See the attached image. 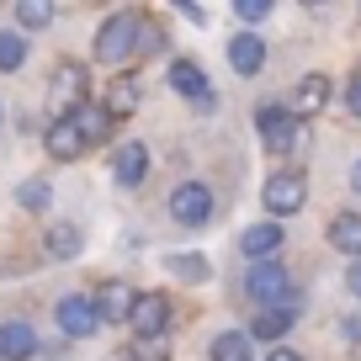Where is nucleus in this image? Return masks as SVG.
I'll use <instances>...</instances> for the list:
<instances>
[{
    "mask_svg": "<svg viewBox=\"0 0 361 361\" xmlns=\"http://www.w3.org/2000/svg\"><path fill=\"white\" fill-rule=\"evenodd\" d=\"M170 85H176L180 96L197 106V112H213V106H218L213 80H207V75H202V64H192V59H176V64H170Z\"/></svg>",
    "mask_w": 361,
    "mask_h": 361,
    "instance_id": "nucleus-6",
    "label": "nucleus"
},
{
    "mask_svg": "<svg viewBox=\"0 0 361 361\" xmlns=\"http://www.w3.org/2000/svg\"><path fill=\"white\" fill-rule=\"evenodd\" d=\"M133 48H138V16L133 11H117V16H106L102 22V32H96V64H128L133 59Z\"/></svg>",
    "mask_w": 361,
    "mask_h": 361,
    "instance_id": "nucleus-2",
    "label": "nucleus"
},
{
    "mask_svg": "<svg viewBox=\"0 0 361 361\" xmlns=\"http://www.w3.org/2000/svg\"><path fill=\"white\" fill-rule=\"evenodd\" d=\"M144 170H149V149H144V144H117V154H112L117 186H128V192H133L138 180H144Z\"/></svg>",
    "mask_w": 361,
    "mask_h": 361,
    "instance_id": "nucleus-16",
    "label": "nucleus"
},
{
    "mask_svg": "<svg viewBox=\"0 0 361 361\" xmlns=\"http://www.w3.org/2000/svg\"><path fill=\"white\" fill-rule=\"evenodd\" d=\"M266 213L271 218H293L298 207L308 202V186H303V176H298V170H276V176L266 180Z\"/></svg>",
    "mask_w": 361,
    "mask_h": 361,
    "instance_id": "nucleus-5",
    "label": "nucleus"
},
{
    "mask_svg": "<svg viewBox=\"0 0 361 361\" xmlns=\"http://www.w3.org/2000/svg\"><path fill=\"white\" fill-rule=\"evenodd\" d=\"M329 245H335L340 255L361 260V213H340L335 224H329Z\"/></svg>",
    "mask_w": 361,
    "mask_h": 361,
    "instance_id": "nucleus-19",
    "label": "nucleus"
},
{
    "mask_svg": "<svg viewBox=\"0 0 361 361\" xmlns=\"http://www.w3.org/2000/svg\"><path fill=\"white\" fill-rule=\"evenodd\" d=\"M37 356V335L27 319H6L0 324V361H32Z\"/></svg>",
    "mask_w": 361,
    "mask_h": 361,
    "instance_id": "nucleus-13",
    "label": "nucleus"
},
{
    "mask_svg": "<svg viewBox=\"0 0 361 361\" xmlns=\"http://www.w3.org/2000/svg\"><path fill=\"white\" fill-rule=\"evenodd\" d=\"M271 6H276V0H234V16L239 22H266Z\"/></svg>",
    "mask_w": 361,
    "mask_h": 361,
    "instance_id": "nucleus-28",
    "label": "nucleus"
},
{
    "mask_svg": "<svg viewBox=\"0 0 361 361\" xmlns=\"http://www.w3.org/2000/svg\"><path fill=\"white\" fill-rule=\"evenodd\" d=\"M245 298L260 308H276V303H293L298 308V287L293 276H287L282 266H271V260H255V266L245 271Z\"/></svg>",
    "mask_w": 361,
    "mask_h": 361,
    "instance_id": "nucleus-3",
    "label": "nucleus"
},
{
    "mask_svg": "<svg viewBox=\"0 0 361 361\" xmlns=\"http://www.w3.org/2000/svg\"><path fill=\"white\" fill-rule=\"evenodd\" d=\"M350 112H356V117H361V75H356V80H350Z\"/></svg>",
    "mask_w": 361,
    "mask_h": 361,
    "instance_id": "nucleus-32",
    "label": "nucleus"
},
{
    "mask_svg": "<svg viewBox=\"0 0 361 361\" xmlns=\"http://www.w3.org/2000/svg\"><path fill=\"white\" fill-rule=\"evenodd\" d=\"M69 123H75V133L85 138V144H102V138H112V123L117 117L106 112V106H90V102H80V106H69Z\"/></svg>",
    "mask_w": 361,
    "mask_h": 361,
    "instance_id": "nucleus-11",
    "label": "nucleus"
},
{
    "mask_svg": "<svg viewBox=\"0 0 361 361\" xmlns=\"http://www.w3.org/2000/svg\"><path fill=\"white\" fill-rule=\"evenodd\" d=\"M43 149L54 159H75L80 149H85V138L75 133V123H69V117H54V123H48V133H43Z\"/></svg>",
    "mask_w": 361,
    "mask_h": 361,
    "instance_id": "nucleus-17",
    "label": "nucleus"
},
{
    "mask_svg": "<svg viewBox=\"0 0 361 361\" xmlns=\"http://www.w3.org/2000/svg\"><path fill=\"white\" fill-rule=\"evenodd\" d=\"M293 324H298V308H293V303H276V308H260V314L250 319L245 335H250V340H271V345H282Z\"/></svg>",
    "mask_w": 361,
    "mask_h": 361,
    "instance_id": "nucleus-9",
    "label": "nucleus"
},
{
    "mask_svg": "<svg viewBox=\"0 0 361 361\" xmlns=\"http://www.w3.org/2000/svg\"><path fill=\"white\" fill-rule=\"evenodd\" d=\"M59 6L54 0H16V22L27 27V32H43V27H54Z\"/></svg>",
    "mask_w": 361,
    "mask_h": 361,
    "instance_id": "nucleus-22",
    "label": "nucleus"
},
{
    "mask_svg": "<svg viewBox=\"0 0 361 361\" xmlns=\"http://www.w3.org/2000/svg\"><path fill=\"white\" fill-rule=\"evenodd\" d=\"M85 102V69L80 64H64L54 75V85H48V106H59V117L69 112V106H80Z\"/></svg>",
    "mask_w": 361,
    "mask_h": 361,
    "instance_id": "nucleus-12",
    "label": "nucleus"
},
{
    "mask_svg": "<svg viewBox=\"0 0 361 361\" xmlns=\"http://www.w3.org/2000/svg\"><path fill=\"white\" fill-rule=\"evenodd\" d=\"M207 356L213 361H250V335L245 329H224V335H213Z\"/></svg>",
    "mask_w": 361,
    "mask_h": 361,
    "instance_id": "nucleus-21",
    "label": "nucleus"
},
{
    "mask_svg": "<svg viewBox=\"0 0 361 361\" xmlns=\"http://www.w3.org/2000/svg\"><path fill=\"white\" fill-rule=\"evenodd\" d=\"M303 6H324V0H303Z\"/></svg>",
    "mask_w": 361,
    "mask_h": 361,
    "instance_id": "nucleus-34",
    "label": "nucleus"
},
{
    "mask_svg": "<svg viewBox=\"0 0 361 361\" xmlns=\"http://www.w3.org/2000/svg\"><path fill=\"white\" fill-rule=\"evenodd\" d=\"M128 324H133L138 335H165V329H170V298H165V293L133 298V308H128Z\"/></svg>",
    "mask_w": 361,
    "mask_h": 361,
    "instance_id": "nucleus-8",
    "label": "nucleus"
},
{
    "mask_svg": "<svg viewBox=\"0 0 361 361\" xmlns=\"http://www.w3.org/2000/svg\"><path fill=\"white\" fill-rule=\"evenodd\" d=\"M90 308H96V319H128V308H133V287H123V282H106L102 293L90 298Z\"/></svg>",
    "mask_w": 361,
    "mask_h": 361,
    "instance_id": "nucleus-18",
    "label": "nucleus"
},
{
    "mask_svg": "<svg viewBox=\"0 0 361 361\" xmlns=\"http://www.w3.org/2000/svg\"><path fill=\"white\" fill-rule=\"evenodd\" d=\"M324 102H329V75H319V69H314V75H303V80H298L293 106H287V112H293V117H314Z\"/></svg>",
    "mask_w": 361,
    "mask_h": 361,
    "instance_id": "nucleus-14",
    "label": "nucleus"
},
{
    "mask_svg": "<svg viewBox=\"0 0 361 361\" xmlns=\"http://www.w3.org/2000/svg\"><path fill=\"white\" fill-rule=\"evenodd\" d=\"M228 64H234V75L255 80L260 69H266V43H260L255 32H234L228 37Z\"/></svg>",
    "mask_w": 361,
    "mask_h": 361,
    "instance_id": "nucleus-10",
    "label": "nucleus"
},
{
    "mask_svg": "<svg viewBox=\"0 0 361 361\" xmlns=\"http://www.w3.org/2000/svg\"><path fill=\"white\" fill-rule=\"evenodd\" d=\"M345 287L361 298V260H350V266H345Z\"/></svg>",
    "mask_w": 361,
    "mask_h": 361,
    "instance_id": "nucleus-30",
    "label": "nucleus"
},
{
    "mask_svg": "<svg viewBox=\"0 0 361 361\" xmlns=\"http://www.w3.org/2000/svg\"><path fill=\"white\" fill-rule=\"evenodd\" d=\"M170 218L180 228H202L213 218V186L207 180H180L176 192H170Z\"/></svg>",
    "mask_w": 361,
    "mask_h": 361,
    "instance_id": "nucleus-4",
    "label": "nucleus"
},
{
    "mask_svg": "<svg viewBox=\"0 0 361 361\" xmlns=\"http://www.w3.org/2000/svg\"><path fill=\"white\" fill-rule=\"evenodd\" d=\"M340 335H345V340H350V345H361V314H350V319H345V324H340Z\"/></svg>",
    "mask_w": 361,
    "mask_h": 361,
    "instance_id": "nucleus-29",
    "label": "nucleus"
},
{
    "mask_svg": "<svg viewBox=\"0 0 361 361\" xmlns=\"http://www.w3.org/2000/svg\"><path fill=\"white\" fill-rule=\"evenodd\" d=\"M133 356L138 361H170V345H165V335H138L133 340Z\"/></svg>",
    "mask_w": 361,
    "mask_h": 361,
    "instance_id": "nucleus-27",
    "label": "nucleus"
},
{
    "mask_svg": "<svg viewBox=\"0 0 361 361\" xmlns=\"http://www.w3.org/2000/svg\"><path fill=\"white\" fill-rule=\"evenodd\" d=\"M16 202H22L27 213H43V207L54 202V186H48L43 176H32V180H22V186H16Z\"/></svg>",
    "mask_w": 361,
    "mask_h": 361,
    "instance_id": "nucleus-24",
    "label": "nucleus"
},
{
    "mask_svg": "<svg viewBox=\"0 0 361 361\" xmlns=\"http://www.w3.org/2000/svg\"><path fill=\"white\" fill-rule=\"evenodd\" d=\"M350 192H361V159L350 165Z\"/></svg>",
    "mask_w": 361,
    "mask_h": 361,
    "instance_id": "nucleus-33",
    "label": "nucleus"
},
{
    "mask_svg": "<svg viewBox=\"0 0 361 361\" xmlns=\"http://www.w3.org/2000/svg\"><path fill=\"white\" fill-rule=\"evenodd\" d=\"M80 245H85V239H80V228H75V224H54V228L43 234V250H48L54 260H75V255H80Z\"/></svg>",
    "mask_w": 361,
    "mask_h": 361,
    "instance_id": "nucleus-20",
    "label": "nucleus"
},
{
    "mask_svg": "<svg viewBox=\"0 0 361 361\" xmlns=\"http://www.w3.org/2000/svg\"><path fill=\"white\" fill-rule=\"evenodd\" d=\"M27 64V32H0V75H16Z\"/></svg>",
    "mask_w": 361,
    "mask_h": 361,
    "instance_id": "nucleus-23",
    "label": "nucleus"
},
{
    "mask_svg": "<svg viewBox=\"0 0 361 361\" xmlns=\"http://www.w3.org/2000/svg\"><path fill=\"white\" fill-rule=\"evenodd\" d=\"M266 361H303V356H298L293 345H271V356H266Z\"/></svg>",
    "mask_w": 361,
    "mask_h": 361,
    "instance_id": "nucleus-31",
    "label": "nucleus"
},
{
    "mask_svg": "<svg viewBox=\"0 0 361 361\" xmlns=\"http://www.w3.org/2000/svg\"><path fill=\"white\" fill-rule=\"evenodd\" d=\"M282 224H250L245 234H239V250H245L250 260H271L276 250H282Z\"/></svg>",
    "mask_w": 361,
    "mask_h": 361,
    "instance_id": "nucleus-15",
    "label": "nucleus"
},
{
    "mask_svg": "<svg viewBox=\"0 0 361 361\" xmlns=\"http://www.w3.org/2000/svg\"><path fill=\"white\" fill-rule=\"evenodd\" d=\"M0 117H6V106H0Z\"/></svg>",
    "mask_w": 361,
    "mask_h": 361,
    "instance_id": "nucleus-35",
    "label": "nucleus"
},
{
    "mask_svg": "<svg viewBox=\"0 0 361 361\" xmlns=\"http://www.w3.org/2000/svg\"><path fill=\"white\" fill-rule=\"evenodd\" d=\"M54 319H59V329H64L69 340H90V335H96V329H102V319H96V308H90V298H80V293L59 298V303H54Z\"/></svg>",
    "mask_w": 361,
    "mask_h": 361,
    "instance_id": "nucleus-7",
    "label": "nucleus"
},
{
    "mask_svg": "<svg viewBox=\"0 0 361 361\" xmlns=\"http://www.w3.org/2000/svg\"><path fill=\"white\" fill-rule=\"evenodd\" d=\"M133 106H138V85H133V80H112V90H106V112H112V117H123V112H133Z\"/></svg>",
    "mask_w": 361,
    "mask_h": 361,
    "instance_id": "nucleus-26",
    "label": "nucleus"
},
{
    "mask_svg": "<svg viewBox=\"0 0 361 361\" xmlns=\"http://www.w3.org/2000/svg\"><path fill=\"white\" fill-rule=\"evenodd\" d=\"M165 271L170 276H180V282H207V260L202 255H165Z\"/></svg>",
    "mask_w": 361,
    "mask_h": 361,
    "instance_id": "nucleus-25",
    "label": "nucleus"
},
{
    "mask_svg": "<svg viewBox=\"0 0 361 361\" xmlns=\"http://www.w3.org/2000/svg\"><path fill=\"white\" fill-rule=\"evenodd\" d=\"M255 128H260V138H266V149H287V154H303V149H308V123H303V117H293L282 102L260 106Z\"/></svg>",
    "mask_w": 361,
    "mask_h": 361,
    "instance_id": "nucleus-1",
    "label": "nucleus"
}]
</instances>
